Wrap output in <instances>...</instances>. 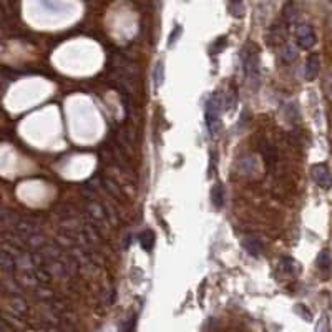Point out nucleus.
Masks as SVG:
<instances>
[{
  "instance_id": "5",
  "label": "nucleus",
  "mask_w": 332,
  "mask_h": 332,
  "mask_svg": "<svg viewBox=\"0 0 332 332\" xmlns=\"http://www.w3.org/2000/svg\"><path fill=\"white\" fill-rule=\"evenodd\" d=\"M311 175L312 179L315 181V184H319L320 188L324 189H329L332 186V175H330V170L327 165L324 163H317L311 168Z\"/></svg>"
},
{
  "instance_id": "6",
  "label": "nucleus",
  "mask_w": 332,
  "mask_h": 332,
  "mask_svg": "<svg viewBox=\"0 0 332 332\" xmlns=\"http://www.w3.org/2000/svg\"><path fill=\"white\" fill-rule=\"evenodd\" d=\"M7 312L12 314L14 317H24L29 312V304L24 297H9V302H7Z\"/></svg>"
},
{
  "instance_id": "17",
  "label": "nucleus",
  "mask_w": 332,
  "mask_h": 332,
  "mask_svg": "<svg viewBox=\"0 0 332 332\" xmlns=\"http://www.w3.org/2000/svg\"><path fill=\"white\" fill-rule=\"evenodd\" d=\"M315 332H329V317L325 314L319 319L317 325H315Z\"/></svg>"
},
{
  "instance_id": "1",
  "label": "nucleus",
  "mask_w": 332,
  "mask_h": 332,
  "mask_svg": "<svg viewBox=\"0 0 332 332\" xmlns=\"http://www.w3.org/2000/svg\"><path fill=\"white\" fill-rule=\"evenodd\" d=\"M241 63H243V70H244V75H246L248 81L256 86L259 83V53H258V48H256L254 45L244 47L243 52H241Z\"/></svg>"
},
{
  "instance_id": "20",
  "label": "nucleus",
  "mask_w": 332,
  "mask_h": 332,
  "mask_svg": "<svg viewBox=\"0 0 332 332\" xmlns=\"http://www.w3.org/2000/svg\"><path fill=\"white\" fill-rule=\"evenodd\" d=\"M133 329H135V317H130L127 325H125V332H133Z\"/></svg>"
},
{
  "instance_id": "13",
  "label": "nucleus",
  "mask_w": 332,
  "mask_h": 332,
  "mask_svg": "<svg viewBox=\"0 0 332 332\" xmlns=\"http://www.w3.org/2000/svg\"><path fill=\"white\" fill-rule=\"evenodd\" d=\"M332 266V259H330V253L327 251V249H322V251L319 253L317 256V268L320 271H329Z\"/></svg>"
},
{
  "instance_id": "10",
  "label": "nucleus",
  "mask_w": 332,
  "mask_h": 332,
  "mask_svg": "<svg viewBox=\"0 0 332 332\" xmlns=\"http://www.w3.org/2000/svg\"><path fill=\"white\" fill-rule=\"evenodd\" d=\"M138 241H140L141 248H143L145 251H151L153 246H155V233L151 230H145L143 233H140Z\"/></svg>"
},
{
  "instance_id": "2",
  "label": "nucleus",
  "mask_w": 332,
  "mask_h": 332,
  "mask_svg": "<svg viewBox=\"0 0 332 332\" xmlns=\"http://www.w3.org/2000/svg\"><path fill=\"white\" fill-rule=\"evenodd\" d=\"M221 95L213 93L208 101H206L204 108V118H206V127H208L211 135H216L221 128Z\"/></svg>"
},
{
  "instance_id": "4",
  "label": "nucleus",
  "mask_w": 332,
  "mask_h": 332,
  "mask_svg": "<svg viewBox=\"0 0 332 332\" xmlns=\"http://www.w3.org/2000/svg\"><path fill=\"white\" fill-rule=\"evenodd\" d=\"M296 40L299 47L304 48V50H309L315 45L317 37H315V32L311 25H299L296 30Z\"/></svg>"
},
{
  "instance_id": "9",
  "label": "nucleus",
  "mask_w": 332,
  "mask_h": 332,
  "mask_svg": "<svg viewBox=\"0 0 332 332\" xmlns=\"http://www.w3.org/2000/svg\"><path fill=\"white\" fill-rule=\"evenodd\" d=\"M243 248L246 249V251L254 256V258H258V256L263 254V243L259 241L258 238H253V236H248L243 239Z\"/></svg>"
},
{
  "instance_id": "7",
  "label": "nucleus",
  "mask_w": 332,
  "mask_h": 332,
  "mask_svg": "<svg viewBox=\"0 0 332 332\" xmlns=\"http://www.w3.org/2000/svg\"><path fill=\"white\" fill-rule=\"evenodd\" d=\"M319 70H320V57H319V53H311V55L307 57L306 68H304V77H306L307 81H312L319 75Z\"/></svg>"
},
{
  "instance_id": "16",
  "label": "nucleus",
  "mask_w": 332,
  "mask_h": 332,
  "mask_svg": "<svg viewBox=\"0 0 332 332\" xmlns=\"http://www.w3.org/2000/svg\"><path fill=\"white\" fill-rule=\"evenodd\" d=\"M163 72H165V68H163V63H158L156 68H155V88L161 86V83H163Z\"/></svg>"
},
{
  "instance_id": "12",
  "label": "nucleus",
  "mask_w": 332,
  "mask_h": 332,
  "mask_svg": "<svg viewBox=\"0 0 332 332\" xmlns=\"http://www.w3.org/2000/svg\"><path fill=\"white\" fill-rule=\"evenodd\" d=\"M281 268L286 271L287 274H292L296 276L299 273V264L296 259L289 258V256H284V258H281Z\"/></svg>"
},
{
  "instance_id": "8",
  "label": "nucleus",
  "mask_w": 332,
  "mask_h": 332,
  "mask_svg": "<svg viewBox=\"0 0 332 332\" xmlns=\"http://www.w3.org/2000/svg\"><path fill=\"white\" fill-rule=\"evenodd\" d=\"M0 266H2V271H4L5 276L15 277V274H17V264H15V258L7 251V249H2V253H0Z\"/></svg>"
},
{
  "instance_id": "15",
  "label": "nucleus",
  "mask_w": 332,
  "mask_h": 332,
  "mask_svg": "<svg viewBox=\"0 0 332 332\" xmlns=\"http://www.w3.org/2000/svg\"><path fill=\"white\" fill-rule=\"evenodd\" d=\"M281 58L284 60L286 63L296 62V58H297V50H296V47L286 45L284 48H282V52H281Z\"/></svg>"
},
{
  "instance_id": "18",
  "label": "nucleus",
  "mask_w": 332,
  "mask_h": 332,
  "mask_svg": "<svg viewBox=\"0 0 332 332\" xmlns=\"http://www.w3.org/2000/svg\"><path fill=\"white\" fill-rule=\"evenodd\" d=\"M230 10L233 12V15H235V17H241L243 12H244V5L239 4V2H231V4H230Z\"/></svg>"
},
{
  "instance_id": "19",
  "label": "nucleus",
  "mask_w": 332,
  "mask_h": 332,
  "mask_svg": "<svg viewBox=\"0 0 332 332\" xmlns=\"http://www.w3.org/2000/svg\"><path fill=\"white\" fill-rule=\"evenodd\" d=\"M179 34H181V27L176 25V27H175V32H171V35H170V45H173V43L176 42V39L179 37Z\"/></svg>"
},
{
  "instance_id": "14",
  "label": "nucleus",
  "mask_w": 332,
  "mask_h": 332,
  "mask_svg": "<svg viewBox=\"0 0 332 332\" xmlns=\"http://www.w3.org/2000/svg\"><path fill=\"white\" fill-rule=\"evenodd\" d=\"M282 14H284V20L287 24H294L297 19V9H296V4H286L284 5V10H282Z\"/></svg>"
},
{
  "instance_id": "11",
  "label": "nucleus",
  "mask_w": 332,
  "mask_h": 332,
  "mask_svg": "<svg viewBox=\"0 0 332 332\" xmlns=\"http://www.w3.org/2000/svg\"><path fill=\"white\" fill-rule=\"evenodd\" d=\"M225 199H226L225 189H223L221 184H214L213 189H211V201H213V204L217 206V208H221V206L225 204Z\"/></svg>"
},
{
  "instance_id": "3",
  "label": "nucleus",
  "mask_w": 332,
  "mask_h": 332,
  "mask_svg": "<svg viewBox=\"0 0 332 332\" xmlns=\"http://www.w3.org/2000/svg\"><path fill=\"white\" fill-rule=\"evenodd\" d=\"M85 209H86V213H88V219H91L95 223V225L98 226V225H108V211H106V208L103 206L101 203H98L96 199H93V198H88L85 201Z\"/></svg>"
}]
</instances>
